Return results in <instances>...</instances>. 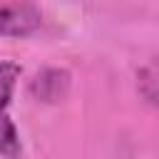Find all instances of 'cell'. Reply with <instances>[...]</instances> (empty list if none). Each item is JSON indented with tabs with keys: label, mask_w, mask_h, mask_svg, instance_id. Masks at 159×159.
Listing matches in <instances>:
<instances>
[{
	"label": "cell",
	"mask_w": 159,
	"mask_h": 159,
	"mask_svg": "<svg viewBox=\"0 0 159 159\" xmlns=\"http://www.w3.org/2000/svg\"><path fill=\"white\" fill-rule=\"evenodd\" d=\"M17 80H20V67L15 62H0V157L2 159H20L22 154L17 127L10 119V99Z\"/></svg>",
	"instance_id": "cell-1"
},
{
	"label": "cell",
	"mask_w": 159,
	"mask_h": 159,
	"mask_svg": "<svg viewBox=\"0 0 159 159\" xmlns=\"http://www.w3.org/2000/svg\"><path fill=\"white\" fill-rule=\"evenodd\" d=\"M42 25L40 10L30 0H2L0 2V35L25 37Z\"/></svg>",
	"instance_id": "cell-2"
}]
</instances>
